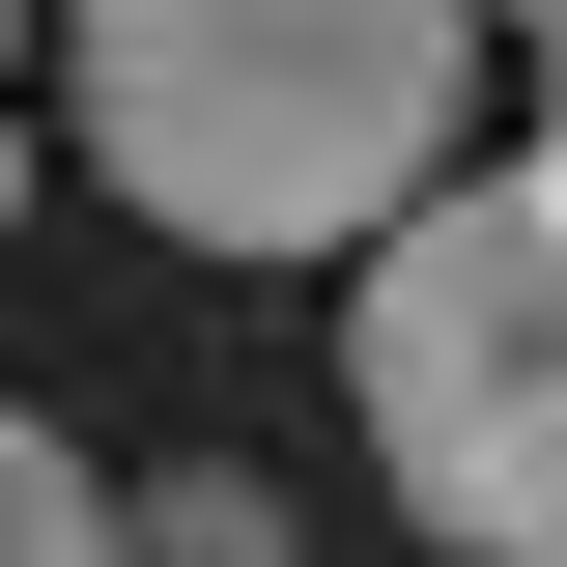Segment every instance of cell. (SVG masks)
Instances as JSON below:
<instances>
[{"label": "cell", "instance_id": "1", "mask_svg": "<svg viewBox=\"0 0 567 567\" xmlns=\"http://www.w3.org/2000/svg\"><path fill=\"white\" fill-rule=\"evenodd\" d=\"M58 114L171 256H398L454 199V114H483V29L454 0H85Z\"/></svg>", "mask_w": 567, "mask_h": 567}, {"label": "cell", "instance_id": "4", "mask_svg": "<svg viewBox=\"0 0 567 567\" xmlns=\"http://www.w3.org/2000/svg\"><path fill=\"white\" fill-rule=\"evenodd\" d=\"M0 567H114V483H85L29 398H0Z\"/></svg>", "mask_w": 567, "mask_h": 567}, {"label": "cell", "instance_id": "5", "mask_svg": "<svg viewBox=\"0 0 567 567\" xmlns=\"http://www.w3.org/2000/svg\"><path fill=\"white\" fill-rule=\"evenodd\" d=\"M511 199H567V29H539V171H511Z\"/></svg>", "mask_w": 567, "mask_h": 567}, {"label": "cell", "instance_id": "6", "mask_svg": "<svg viewBox=\"0 0 567 567\" xmlns=\"http://www.w3.org/2000/svg\"><path fill=\"white\" fill-rule=\"evenodd\" d=\"M0 227H29V142H0Z\"/></svg>", "mask_w": 567, "mask_h": 567}, {"label": "cell", "instance_id": "3", "mask_svg": "<svg viewBox=\"0 0 567 567\" xmlns=\"http://www.w3.org/2000/svg\"><path fill=\"white\" fill-rule=\"evenodd\" d=\"M114 567H312V511H284L256 454H142V483H114Z\"/></svg>", "mask_w": 567, "mask_h": 567}, {"label": "cell", "instance_id": "2", "mask_svg": "<svg viewBox=\"0 0 567 567\" xmlns=\"http://www.w3.org/2000/svg\"><path fill=\"white\" fill-rule=\"evenodd\" d=\"M341 398H369V483H398L454 567H567V199L454 171V199L369 256Z\"/></svg>", "mask_w": 567, "mask_h": 567}]
</instances>
